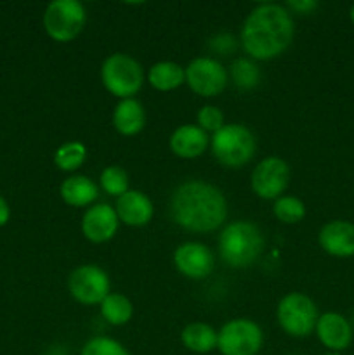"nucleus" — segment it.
<instances>
[{
  "instance_id": "a211bd4d",
  "label": "nucleus",
  "mask_w": 354,
  "mask_h": 355,
  "mask_svg": "<svg viewBox=\"0 0 354 355\" xmlns=\"http://www.w3.org/2000/svg\"><path fill=\"white\" fill-rule=\"evenodd\" d=\"M146 125V111L137 99H121L115 106L113 127L125 137L137 135Z\"/></svg>"
},
{
  "instance_id": "412c9836",
  "label": "nucleus",
  "mask_w": 354,
  "mask_h": 355,
  "mask_svg": "<svg viewBox=\"0 0 354 355\" xmlns=\"http://www.w3.org/2000/svg\"><path fill=\"white\" fill-rule=\"evenodd\" d=\"M149 85L160 92H172L186 83L184 68L172 61H160L153 64L148 71Z\"/></svg>"
},
{
  "instance_id": "dca6fc26",
  "label": "nucleus",
  "mask_w": 354,
  "mask_h": 355,
  "mask_svg": "<svg viewBox=\"0 0 354 355\" xmlns=\"http://www.w3.org/2000/svg\"><path fill=\"white\" fill-rule=\"evenodd\" d=\"M115 211L121 224L128 227H144L151 222L155 208H153L151 200L142 191L128 189L127 193L117 198Z\"/></svg>"
},
{
  "instance_id": "5701e85b",
  "label": "nucleus",
  "mask_w": 354,
  "mask_h": 355,
  "mask_svg": "<svg viewBox=\"0 0 354 355\" xmlns=\"http://www.w3.org/2000/svg\"><path fill=\"white\" fill-rule=\"evenodd\" d=\"M229 75H231L235 85L243 90L255 89L260 82V76H262L259 66L250 58L235 59L231 62V68H229Z\"/></svg>"
},
{
  "instance_id": "473e14b6",
  "label": "nucleus",
  "mask_w": 354,
  "mask_h": 355,
  "mask_svg": "<svg viewBox=\"0 0 354 355\" xmlns=\"http://www.w3.org/2000/svg\"><path fill=\"white\" fill-rule=\"evenodd\" d=\"M323 355H342V354H333V352H326V354H323Z\"/></svg>"
},
{
  "instance_id": "0eeeda50",
  "label": "nucleus",
  "mask_w": 354,
  "mask_h": 355,
  "mask_svg": "<svg viewBox=\"0 0 354 355\" xmlns=\"http://www.w3.org/2000/svg\"><path fill=\"white\" fill-rule=\"evenodd\" d=\"M87 12L78 0H54L44 12V30L54 42L66 44L83 31Z\"/></svg>"
},
{
  "instance_id": "2f4dec72",
  "label": "nucleus",
  "mask_w": 354,
  "mask_h": 355,
  "mask_svg": "<svg viewBox=\"0 0 354 355\" xmlns=\"http://www.w3.org/2000/svg\"><path fill=\"white\" fill-rule=\"evenodd\" d=\"M349 19H351V23L354 24V3H353V6H351V10H349Z\"/></svg>"
},
{
  "instance_id": "2eb2a0df",
  "label": "nucleus",
  "mask_w": 354,
  "mask_h": 355,
  "mask_svg": "<svg viewBox=\"0 0 354 355\" xmlns=\"http://www.w3.org/2000/svg\"><path fill=\"white\" fill-rule=\"evenodd\" d=\"M318 243L323 252L335 259L354 257V224L349 220H330L319 229Z\"/></svg>"
},
{
  "instance_id": "cd10ccee",
  "label": "nucleus",
  "mask_w": 354,
  "mask_h": 355,
  "mask_svg": "<svg viewBox=\"0 0 354 355\" xmlns=\"http://www.w3.org/2000/svg\"><path fill=\"white\" fill-rule=\"evenodd\" d=\"M196 121L201 130H205L207 134L208 132L215 134V132L224 127V114H222V111L217 106L207 104V106L200 107L196 114Z\"/></svg>"
},
{
  "instance_id": "a878e982",
  "label": "nucleus",
  "mask_w": 354,
  "mask_h": 355,
  "mask_svg": "<svg viewBox=\"0 0 354 355\" xmlns=\"http://www.w3.org/2000/svg\"><path fill=\"white\" fill-rule=\"evenodd\" d=\"M101 189L106 194L115 198H120L128 191V175L121 166L111 165L101 172L99 175Z\"/></svg>"
},
{
  "instance_id": "b1692460",
  "label": "nucleus",
  "mask_w": 354,
  "mask_h": 355,
  "mask_svg": "<svg viewBox=\"0 0 354 355\" xmlns=\"http://www.w3.org/2000/svg\"><path fill=\"white\" fill-rule=\"evenodd\" d=\"M87 158V148L78 141L66 142L54 153V165L62 172H75Z\"/></svg>"
},
{
  "instance_id": "ddd939ff",
  "label": "nucleus",
  "mask_w": 354,
  "mask_h": 355,
  "mask_svg": "<svg viewBox=\"0 0 354 355\" xmlns=\"http://www.w3.org/2000/svg\"><path fill=\"white\" fill-rule=\"evenodd\" d=\"M319 343L325 347L328 352L342 354L353 343L354 329L347 318H344L339 312H325L319 314L318 322L314 329Z\"/></svg>"
},
{
  "instance_id": "aec40b11",
  "label": "nucleus",
  "mask_w": 354,
  "mask_h": 355,
  "mask_svg": "<svg viewBox=\"0 0 354 355\" xmlns=\"http://www.w3.org/2000/svg\"><path fill=\"white\" fill-rule=\"evenodd\" d=\"M180 342L189 352L210 354L217 350V331L205 322H191L180 331Z\"/></svg>"
},
{
  "instance_id": "f8f14e48",
  "label": "nucleus",
  "mask_w": 354,
  "mask_h": 355,
  "mask_svg": "<svg viewBox=\"0 0 354 355\" xmlns=\"http://www.w3.org/2000/svg\"><path fill=\"white\" fill-rule=\"evenodd\" d=\"M174 266L187 279L200 281L212 274L215 257L212 250L203 243L189 241L177 246V250L174 252Z\"/></svg>"
},
{
  "instance_id": "c85d7f7f",
  "label": "nucleus",
  "mask_w": 354,
  "mask_h": 355,
  "mask_svg": "<svg viewBox=\"0 0 354 355\" xmlns=\"http://www.w3.org/2000/svg\"><path fill=\"white\" fill-rule=\"evenodd\" d=\"M210 49L215 52V54H222V55L231 54V52L236 49L235 37H231V35L228 33L217 35V37H214L210 40Z\"/></svg>"
},
{
  "instance_id": "4468645a",
  "label": "nucleus",
  "mask_w": 354,
  "mask_h": 355,
  "mask_svg": "<svg viewBox=\"0 0 354 355\" xmlns=\"http://www.w3.org/2000/svg\"><path fill=\"white\" fill-rule=\"evenodd\" d=\"M118 225H120V220H118L117 211L106 203H97L87 208L82 222H80L82 234L96 245L113 239L118 231Z\"/></svg>"
},
{
  "instance_id": "20e7f679",
  "label": "nucleus",
  "mask_w": 354,
  "mask_h": 355,
  "mask_svg": "<svg viewBox=\"0 0 354 355\" xmlns=\"http://www.w3.org/2000/svg\"><path fill=\"white\" fill-rule=\"evenodd\" d=\"M210 149L222 166L242 168L255 155L257 142L248 128L239 123H229L212 134Z\"/></svg>"
},
{
  "instance_id": "6ab92c4d",
  "label": "nucleus",
  "mask_w": 354,
  "mask_h": 355,
  "mask_svg": "<svg viewBox=\"0 0 354 355\" xmlns=\"http://www.w3.org/2000/svg\"><path fill=\"white\" fill-rule=\"evenodd\" d=\"M59 194H61V200L69 207L83 208L92 207L94 201L99 196V189L96 182L87 175H71L61 184Z\"/></svg>"
},
{
  "instance_id": "1a4fd4ad",
  "label": "nucleus",
  "mask_w": 354,
  "mask_h": 355,
  "mask_svg": "<svg viewBox=\"0 0 354 355\" xmlns=\"http://www.w3.org/2000/svg\"><path fill=\"white\" fill-rule=\"evenodd\" d=\"M110 277L101 267L94 263L80 266L69 274V295L82 305H99L110 291Z\"/></svg>"
},
{
  "instance_id": "39448f33",
  "label": "nucleus",
  "mask_w": 354,
  "mask_h": 355,
  "mask_svg": "<svg viewBox=\"0 0 354 355\" xmlns=\"http://www.w3.org/2000/svg\"><path fill=\"white\" fill-rule=\"evenodd\" d=\"M101 82L111 96L118 99H132L144 83V69L132 55L115 52L108 55L101 66Z\"/></svg>"
},
{
  "instance_id": "f3484780",
  "label": "nucleus",
  "mask_w": 354,
  "mask_h": 355,
  "mask_svg": "<svg viewBox=\"0 0 354 355\" xmlns=\"http://www.w3.org/2000/svg\"><path fill=\"white\" fill-rule=\"evenodd\" d=\"M170 151L183 159H194L210 146V137L198 125H180L169 139Z\"/></svg>"
},
{
  "instance_id": "7c9ffc66",
  "label": "nucleus",
  "mask_w": 354,
  "mask_h": 355,
  "mask_svg": "<svg viewBox=\"0 0 354 355\" xmlns=\"http://www.w3.org/2000/svg\"><path fill=\"white\" fill-rule=\"evenodd\" d=\"M10 218V207L3 196H0V227L7 225Z\"/></svg>"
},
{
  "instance_id": "7ed1b4c3",
  "label": "nucleus",
  "mask_w": 354,
  "mask_h": 355,
  "mask_svg": "<svg viewBox=\"0 0 354 355\" xmlns=\"http://www.w3.org/2000/svg\"><path fill=\"white\" fill-rule=\"evenodd\" d=\"M219 255L226 266L245 269L257 262L264 250V236L253 222L236 220L226 225L219 236Z\"/></svg>"
},
{
  "instance_id": "f03ea898",
  "label": "nucleus",
  "mask_w": 354,
  "mask_h": 355,
  "mask_svg": "<svg viewBox=\"0 0 354 355\" xmlns=\"http://www.w3.org/2000/svg\"><path fill=\"white\" fill-rule=\"evenodd\" d=\"M170 215L184 231L212 232L224 224L228 201L219 187L205 180H186L172 193Z\"/></svg>"
},
{
  "instance_id": "bb28decb",
  "label": "nucleus",
  "mask_w": 354,
  "mask_h": 355,
  "mask_svg": "<svg viewBox=\"0 0 354 355\" xmlns=\"http://www.w3.org/2000/svg\"><path fill=\"white\" fill-rule=\"evenodd\" d=\"M80 355H130L118 340L110 336H94L80 350Z\"/></svg>"
},
{
  "instance_id": "423d86ee",
  "label": "nucleus",
  "mask_w": 354,
  "mask_h": 355,
  "mask_svg": "<svg viewBox=\"0 0 354 355\" xmlns=\"http://www.w3.org/2000/svg\"><path fill=\"white\" fill-rule=\"evenodd\" d=\"M276 319L280 328L294 338H305L312 335L319 319L318 305L304 293L285 295L276 307Z\"/></svg>"
},
{
  "instance_id": "c756f323",
  "label": "nucleus",
  "mask_w": 354,
  "mask_h": 355,
  "mask_svg": "<svg viewBox=\"0 0 354 355\" xmlns=\"http://www.w3.org/2000/svg\"><path fill=\"white\" fill-rule=\"evenodd\" d=\"M285 7H287L288 10H292V12L305 14V16H307L312 10L318 9V2H314V0H288Z\"/></svg>"
},
{
  "instance_id": "9d476101",
  "label": "nucleus",
  "mask_w": 354,
  "mask_h": 355,
  "mask_svg": "<svg viewBox=\"0 0 354 355\" xmlns=\"http://www.w3.org/2000/svg\"><path fill=\"white\" fill-rule=\"evenodd\" d=\"M186 85L196 96L215 97L226 89L229 75L224 66L214 58H196L184 68Z\"/></svg>"
},
{
  "instance_id": "9b49d317",
  "label": "nucleus",
  "mask_w": 354,
  "mask_h": 355,
  "mask_svg": "<svg viewBox=\"0 0 354 355\" xmlns=\"http://www.w3.org/2000/svg\"><path fill=\"white\" fill-rule=\"evenodd\" d=\"M290 182V166L278 156H267L253 168L250 184L252 191L262 200H278L283 196Z\"/></svg>"
},
{
  "instance_id": "72a5a7b5",
  "label": "nucleus",
  "mask_w": 354,
  "mask_h": 355,
  "mask_svg": "<svg viewBox=\"0 0 354 355\" xmlns=\"http://www.w3.org/2000/svg\"><path fill=\"white\" fill-rule=\"evenodd\" d=\"M353 322H354V318H353ZM353 329H354V326H353Z\"/></svg>"
},
{
  "instance_id": "f257e3e1",
  "label": "nucleus",
  "mask_w": 354,
  "mask_h": 355,
  "mask_svg": "<svg viewBox=\"0 0 354 355\" xmlns=\"http://www.w3.org/2000/svg\"><path fill=\"white\" fill-rule=\"evenodd\" d=\"M294 35V17L287 7L280 3H260L246 16L239 42L250 59L271 61L290 47Z\"/></svg>"
},
{
  "instance_id": "6e6552de",
  "label": "nucleus",
  "mask_w": 354,
  "mask_h": 355,
  "mask_svg": "<svg viewBox=\"0 0 354 355\" xmlns=\"http://www.w3.org/2000/svg\"><path fill=\"white\" fill-rule=\"evenodd\" d=\"M262 345V328L252 319H231L217 331V350L221 355H257Z\"/></svg>"
},
{
  "instance_id": "4be33fe9",
  "label": "nucleus",
  "mask_w": 354,
  "mask_h": 355,
  "mask_svg": "<svg viewBox=\"0 0 354 355\" xmlns=\"http://www.w3.org/2000/svg\"><path fill=\"white\" fill-rule=\"evenodd\" d=\"M101 315L111 326H124L134 315V305L125 295L110 293L99 304Z\"/></svg>"
},
{
  "instance_id": "393cba45",
  "label": "nucleus",
  "mask_w": 354,
  "mask_h": 355,
  "mask_svg": "<svg viewBox=\"0 0 354 355\" xmlns=\"http://www.w3.org/2000/svg\"><path fill=\"white\" fill-rule=\"evenodd\" d=\"M273 215L281 224H297L305 217V205L295 196H281L274 200Z\"/></svg>"
}]
</instances>
